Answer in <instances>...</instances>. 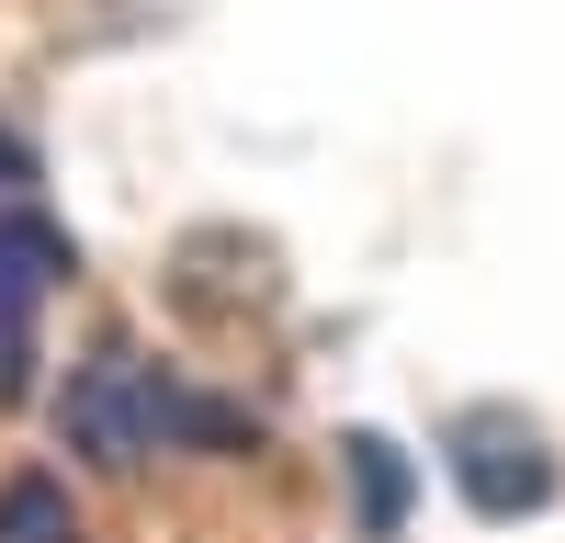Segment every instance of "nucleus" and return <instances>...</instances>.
Returning a JSON list of instances; mask_svg holds the SVG:
<instances>
[{
	"label": "nucleus",
	"mask_w": 565,
	"mask_h": 543,
	"mask_svg": "<svg viewBox=\"0 0 565 543\" xmlns=\"http://www.w3.org/2000/svg\"><path fill=\"white\" fill-rule=\"evenodd\" d=\"M57 430H68L79 465H103V476H136V465H148V453H170V441H204V453H249V441H260L249 407H226V396H204V385H181L170 362L125 351V340H103V351L68 374Z\"/></svg>",
	"instance_id": "f257e3e1"
},
{
	"label": "nucleus",
	"mask_w": 565,
	"mask_h": 543,
	"mask_svg": "<svg viewBox=\"0 0 565 543\" xmlns=\"http://www.w3.org/2000/svg\"><path fill=\"white\" fill-rule=\"evenodd\" d=\"M452 465H463V498L487 521H521L554 498V441L521 419V407H463L452 419Z\"/></svg>",
	"instance_id": "7ed1b4c3"
},
{
	"label": "nucleus",
	"mask_w": 565,
	"mask_h": 543,
	"mask_svg": "<svg viewBox=\"0 0 565 543\" xmlns=\"http://www.w3.org/2000/svg\"><path fill=\"white\" fill-rule=\"evenodd\" d=\"M340 465H351V510H362V532H407V453H396L385 430H351Z\"/></svg>",
	"instance_id": "20e7f679"
},
{
	"label": "nucleus",
	"mask_w": 565,
	"mask_h": 543,
	"mask_svg": "<svg viewBox=\"0 0 565 543\" xmlns=\"http://www.w3.org/2000/svg\"><path fill=\"white\" fill-rule=\"evenodd\" d=\"M23 181H34V148H23V136H12V125H0V204H12V193H23Z\"/></svg>",
	"instance_id": "423d86ee"
},
{
	"label": "nucleus",
	"mask_w": 565,
	"mask_h": 543,
	"mask_svg": "<svg viewBox=\"0 0 565 543\" xmlns=\"http://www.w3.org/2000/svg\"><path fill=\"white\" fill-rule=\"evenodd\" d=\"M68 284V238L45 204H0V407L34 396V340H45V306Z\"/></svg>",
	"instance_id": "f03ea898"
},
{
	"label": "nucleus",
	"mask_w": 565,
	"mask_h": 543,
	"mask_svg": "<svg viewBox=\"0 0 565 543\" xmlns=\"http://www.w3.org/2000/svg\"><path fill=\"white\" fill-rule=\"evenodd\" d=\"M0 543H90V532L68 510V487L23 465V476H0Z\"/></svg>",
	"instance_id": "39448f33"
}]
</instances>
